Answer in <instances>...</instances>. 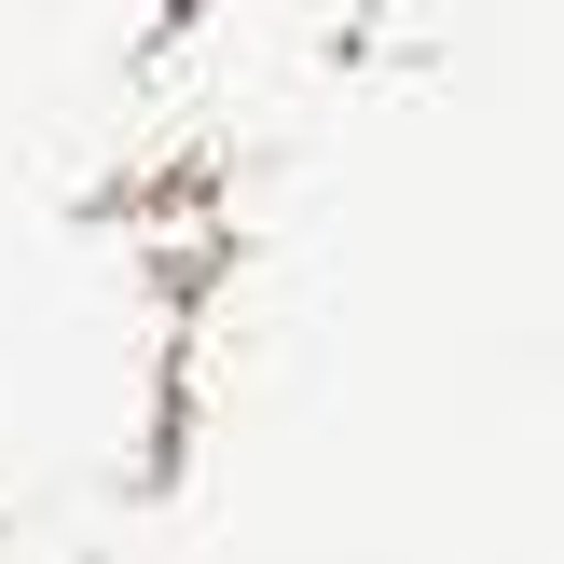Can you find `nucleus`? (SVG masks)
<instances>
[]
</instances>
